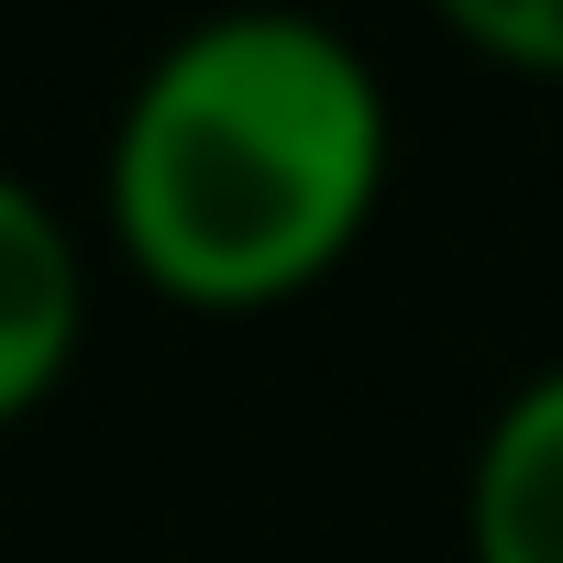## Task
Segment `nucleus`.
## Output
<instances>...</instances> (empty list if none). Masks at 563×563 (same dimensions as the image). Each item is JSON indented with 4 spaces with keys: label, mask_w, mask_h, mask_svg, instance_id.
Masks as SVG:
<instances>
[{
    "label": "nucleus",
    "mask_w": 563,
    "mask_h": 563,
    "mask_svg": "<svg viewBox=\"0 0 563 563\" xmlns=\"http://www.w3.org/2000/svg\"><path fill=\"white\" fill-rule=\"evenodd\" d=\"M398 111L376 56L299 12H199L144 56L100 155V232L166 310L254 321L354 265L387 210Z\"/></svg>",
    "instance_id": "f257e3e1"
},
{
    "label": "nucleus",
    "mask_w": 563,
    "mask_h": 563,
    "mask_svg": "<svg viewBox=\"0 0 563 563\" xmlns=\"http://www.w3.org/2000/svg\"><path fill=\"white\" fill-rule=\"evenodd\" d=\"M89 343V254L67 210L0 166V431H23Z\"/></svg>",
    "instance_id": "f03ea898"
},
{
    "label": "nucleus",
    "mask_w": 563,
    "mask_h": 563,
    "mask_svg": "<svg viewBox=\"0 0 563 563\" xmlns=\"http://www.w3.org/2000/svg\"><path fill=\"white\" fill-rule=\"evenodd\" d=\"M464 563H563V365L486 409L464 464Z\"/></svg>",
    "instance_id": "7ed1b4c3"
},
{
    "label": "nucleus",
    "mask_w": 563,
    "mask_h": 563,
    "mask_svg": "<svg viewBox=\"0 0 563 563\" xmlns=\"http://www.w3.org/2000/svg\"><path fill=\"white\" fill-rule=\"evenodd\" d=\"M420 12L497 78H530V89H563V0H420Z\"/></svg>",
    "instance_id": "20e7f679"
}]
</instances>
